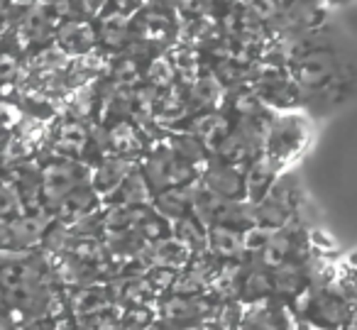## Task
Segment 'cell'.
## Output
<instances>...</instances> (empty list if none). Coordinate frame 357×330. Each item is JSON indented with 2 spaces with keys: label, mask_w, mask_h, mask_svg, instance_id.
I'll return each instance as SVG.
<instances>
[{
  "label": "cell",
  "mask_w": 357,
  "mask_h": 330,
  "mask_svg": "<svg viewBox=\"0 0 357 330\" xmlns=\"http://www.w3.org/2000/svg\"><path fill=\"white\" fill-rule=\"evenodd\" d=\"M291 79L301 89V108L311 103H340L342 91L355 84V66L340 54L335 42L306 52L287 64Z\"/></svg>",
  "instance_id": "obj_1"
},
{
  "label": "cell",
  "mask_w": 357,
  "mask_h": 330,
  "mask_svg": "<svg viewBox=\"0 0 357 330\" xmlns=\"http://www.w3.org/2000/svg\"><path fill=\"white\" fill-rule=\"evenodd\" d=\"M50 269L42 257L25 250L0 252V296L10 306L30 313H47L54 301Z\"/></svg>",
  "instance_id": "obj_2"
},
{
  "label": "cell",
  "mask_w": 357,
  "mask_h": 330,
  "mask_svg": "<svg viewBox=\"0 0 357 330\" xmlns=\"http://www.w3.org/2000/svg\"><path fill=\"white\" fill-rule=\"evenodd\" d=\"M311 120L298 110H274L267 120L262 137V152L272 157L282 169H291L303 152L311 147Z\"/></svg>",
  "instance_id": "obj_3"
},
{
  "label": "cell",
  "mask_w": 357,
  "mask_h": 330,
  "mask_svg": "<svg viewBox=\"0 0 357 330\" xmlns=\"http://www.w3.org/2000/svg\"><path fill=\"white\" fill-rule=\"evenodd\" d=\"M144 177H147L149 188L162 191L167 186H178V183H191L199 177L201 169L191 159H186L178 152L174 142H159L154 147H147L139 159Z\"/></svg>",
  "instance_id": "obj_4"
},
{
  "label": "cell",
  "mask_w": 357,
  "mask_h": 330,
  "mask_svg": "<svg viewBox=\"0 0 357 330\" xmlns=\"http://www.w3.org/2000/svg\"><path fill=\"white\" fill-rule=\"evenodd\" d=\"M303 203H306L303 201V186L294 174V167L284 169L277 177V181L272 183V188L264 193L262 201L252 206L255 223L267 227H279L301 216Z\"/></svg>",
  "instance_id": "obj_5"
},
{
  "label": "cell",
  "mask_w": 357,
  "mask_h": 330,
  "mask_svg": "<svg viewBox=\"0 0 357 330\" xmlns=\"http://www.w3.org/2000/svg\"><path fill=\"white\" fill-rule=\"evenodd\" d=\"M42 201L54 211L66 193L74 191L79 183L89 181V169L76 159H54L40 172Z\"/></svg>",
  "instance_id": "obj_6"
},
{
  "label": "cell",
  "mask_w": 357,
  "mask_h": 330,
  "mask_svg": "<svg viewBox=\"0 0 357 330\" xmlns=\"http://www.w3.org/2000/svg\"><path fill=\"white\" fill-rule=\"evenodd\" d=\"M196 179L208 191H213L215 196L245 201V181H243V167L240 164L223 162L218 157H208Z\"/></svg>",
  "instance_id": "obj_7"
},
{
  "label": "cell",
  "mask_w": 357,
  "mask_h": 330,
  "mask_svg": "<svg viewBox=\"0 0 357 330\" xmlns=\"http://www.w3.org/2000/svg\"><path fill=\"white\" fill-rule=\"evenodd\" d=\"M282 164H277L272 157H267L264 152H259L257 157H252L243 167V181H245V201L250 206L259 203L264 198V193L272 188V183L277 181V177L282 174Z\"/></svg>",
  "instance_id": "obj_8"
},
{
  "label": "cell",
  "mask_w": 357,
  "mask_h": 330,
  "mask_svg": "<svg viewBox=\"0 0 357 330\" xmlns=\"http://www.w3.org/2000/svg\"><path fill=\"white\" fill-rule=\"evenodd\" d=\"M245 227L235 225H208V242L206 252L220 262H243L250 260L245 250Z\"/></svg>",
  "instance_id": "obj_9"
},
{
  "label": "cell",
  "mask_w": 357,
  "mask_h": 330,
  "mask_svg": "<svg viewBox=\"0 0 357 330\" xmlns=\"http://www.w3.org/2000/svg\"><path fill=\"white\" fill-rule=\"evenodd\" d=\"M139 159L135 157H123V154H113V157H103L98 164H96L93 174L89 177L91 186L96 188V193L100 196V201L110 196L115 188L123 183V179L132 172V167Z\"/></svg>",
  "instance_id": "obj_10"
},
{
  "label": "cell",
  "mask_w": 357,
  "mask_h": 330,
  "mask_svg": "<svg viewBox=\"0 0 357 330\" xmlns=\"http://www.w3.org/2000/svg\"><path fill=\"white\" fill-rule=\"evenodd\" d=\"M152 208L164 216L169 223L194 213V193L191 183H178V186H167L162 191L152 193Z\"/></svg>",
  "instance_id": "obj_11"
},
{
  "label": "cell",
  "mask_w": 357,
  "mask_h": 330,
  "mask_svg": "<svg viewBox=\"0 0 357 330\" xmlns=\"http://www.w3.org/2000/svg\"><path fill=\"white\" fill-rule=\"evenodd\" d=\"M56 42H59V47L66 54L84 57L91 54L93 47L98 45V30L86 20H69L59 27Z\"/></svg>",
  "instance_id": "obj_12"
},
{
  "label": "cell",
  "mask_w": 357,
  "mask_h": 330,
  "mask_svg": "<svg viewBox=\"0 0 357 330\" xmlns=\"http://www.w3.org/2000/svg\"><path fill=\"white\" fill-rule=\"evenodd\" d=\"M172 235H176L194 255H201L206 252V242H208V225L196 213H189L172 223Z\"/></svg>",
  "instance_id": "obj_13"
},
{
  "label": "cell",
  "mask_w": 357,
  "mask_h": 330,
  "mask_svg": "<svg viewBox=\"0 0 357 330\" xmlns=\"http://www.w3.org/2000/svg\"><path fill=\"white\" fill-rule=\"evenodd\" d=\"M335 276H337V281H340V286L350 294V299L355 301V306H357V252H350L347 257L337 260Z\"/></svg>",
  "instance_id": "obj_14"
},
{
  "label": "cell",
  "mask_w": 357,
  "mask_h": 330,
  "mask_svg": "<svg viewBox=\"0 0 357 330\" xmlns=\"http://www.w3.org/2000/svg\"><path fill=\"white\" fill-rule=\"evenodd\" d=\"M20 213V193L17 188L0 186V218H13Z\"/></svg>",
  "instance_id": "obj_15"
},
{
  "label": "cell",
  "mask_w": 357,
  "mask_h": 330,
  "mask_svg": "<svg viewBox=\"0 0 357 330\" xmlns=\"http://www.w3.org/2000/svg\"><path fill=\"white\" fill-rule=\"evenodd\" d=\"M206 8H208V15H228V13H233L235 8L240 6V0H204Z\"/></svg>",
  "instance_id": "obj_16"
}]
</instances>
